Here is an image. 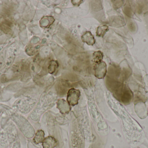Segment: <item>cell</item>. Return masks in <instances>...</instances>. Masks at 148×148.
Instances as JSON below:
<instances>
[{"mask_svg":"<svg viewBox=\"0 0 148 148\" xmlns=\"http://www.w3.org/2000/svg\"><path fill=\"white\" fill-rule=\"evenodd\" d=\"M81 95L80 91L78 89L72 88L68 92L67 101L70 106H74L77 105Z\"/></svg>","mask_w":148,"mask_h":148,"instance_id":"6da1fadb","label":"cell"},{"mask_svg":"<svg viewBox=\"0 0 148 148\" xmlns=\"http://www.w3.org/2000/svg\"><path fill=\"white\" fill-rule=\"evenodd\" d=\"M95 75L99 79H103L107 74V65L104 62L95 63L94 67Z\"/></svg>","mask_w":148,"mask_h":148,"instance_id":"7a4b0ae2","label":"cell"},{"mask_svg":"<svg viewBox=\"0 0 148 148\" xmlns=\"http://www.w3.org/2000/svg\"><path fill=\"white\" fill-rule=\"evenodd\" d=\"M56 107L62 114H68L71 110V107L64 99H60L57 102Z\"/></svg>","mask_w":148,"mask_h":148,"instance_id":"3957f363","label":"cell"},{"mask_svg":"<svg viewBox=\"0 0 148 148\" xmlns=\"http://www.w3.org/2000/svg\"><path fill=\"white\" fill-rule=\"evenodd\" d=\"M57 140L52 136H48L45 138L42 142L43 148H55L58 146Z\"/></svg>","mask_w":148,"mask_h":148,"instance_id":"277c9868","label":"cell"},{"mask_svg":"<svg viewBox=\"0 0 148 148\" xmlns=\"http://www.w3.org/2000/svg\"><path fill=\"white\" fill-rule=\"evenodd\" d=\"M82 40L84 43H85L90 46H93L95 43V40L94 36L89 31L85 32L82 36Z\"/></svg>","mask_w":148,"mask_h":148,"instance_id":"5b68a950","label":"cell"},{"mask_svg":"<svg viewBox=\"0 0 148 148\" xmlns=\"http://www.w3.org/2000/svg\"><path fill=\"white\" fill-rule=\"evenodd\" d=\"M55 19L52 16H45L41 19L40 23L41 27L49 28L54 22Z\"/></svg>","mask_w":148,"mask_h":148,"instance_id":"8992f818","label":"cell"},{"mask_svg":"<svg viewBox=\"0 0 148 148\" xmlns=\"http://www.w3.org/2000/svg\"><path fill=\"white\" fill-rule=\"evenodd\" d=\"M45 133L43 130H38L33 139V141L36 144L42 143L45 139Z\"/></svg>","mask_w":148,"mask_h":148,"instance_id":"52a82bcc","label":"cell"},{"mask_svg":"<svg viewBox=\"0 0 148 148\" xmlns=\"http://www.w3.org/2000/svg\"><path fill=\"white\" fill-rule=\"evenodd\" d=\"M109 30L108 27L107 25H103L99 26L97 28L96 31L97 36L103 37Z\"/></svg>","mask_w":148,"mask_h":148,"instance_id":"ba28073f","label":"cell"},{"mask_svg":"<svg viewBox=\"0 0 148 148\" xmlns=\"http://www.w3.org/2000/svg\"><path fill=\"white\" fill-rule=\"evenodd\" d=\"M103 58V54L101 51H96L93 54V60L95 63H99L101 62Z\"/></svg>","mask_w":148,"mask_h":148,"instance_id":"9c48e42d","label":"cell"},{"mask_svg":"<svg viewBox=\"0 0 148 148\" xmlns=\"http://www.w3.org/2000/svg\"><path fill=\"white\" fill-rule=\"evenodd\" d=\"M58 63L56 61H52L49 63L48 67V72L49 74H53L55 72L56 69L58 68Z\"/></svg>","mask_w":148,"mask_h":148,"instance_id":"30bf717a","label":"cell"},{"mask_svg":"<svg viewBox=\"0 0 148 148\" xmlns=\"http://www.w3.org/2000/svg\"><path fill=\"white\" fill-rule=\"evenodd\" d=\"M0 29L1 30L6 34H8L10 33L11 31V30L10 29V28H9L8 26L2 23H0Z\"/></svg>","mask_w":148,"mask_h":148,"instance_id":"8fae6325","label":"cell"},{"mask_svg":"<svg viewBox=\"0 0 148 148\" xmlns=\"http://www.w3.org/2000/svg\"><path fill=\"white\" fill-rule=\"evenodd\" d=\"M83 1H72V3L75 6H79L80 4L82 3V2Z\"/></svg>","mask_w":148,"mask_h":148,"instance_id":"7c38bea8","label":"cell"}]
</instances>
